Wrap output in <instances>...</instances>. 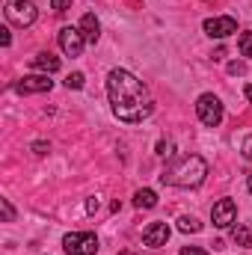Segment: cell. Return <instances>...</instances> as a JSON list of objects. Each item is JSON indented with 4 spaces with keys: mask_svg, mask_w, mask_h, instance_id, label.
<instances>
[{
    "mask_svg": "<svg viewBox=\"0 0 252 255\" xmlns=\"http://www.w3.org/2000/svg\"><path fill=\"white\" fill-rule=\"evenodd\" d=\"M107 95H110V104H113V113L127 122V125H136L142 119L151 116L154 104H151V95L148 89L142 86V80H136L130 71L125 68H113L107 74Z\"/></svg>",
    "mask_w": 252,
    "mask_h": 255,
    "instance_id": "obj_1",
    "label": "cell"
},
{
    "mask_svg": "<svg viewBox=\"0 0 252 255\" xmlns=\"http://www.w3.org/2000/svg\"><path fill=\"white\" fill-rule=\"evenodd\" d=\"M208 175V163L199 157V154H187V157H178L163 175L160 181L163 184H172V187H199Z\"/></svg>",
    "mask_w": 252,
    "mask_h": 255,
    "instance_id": "obj_2",
    "label": "cell"
},
{
    "mask_svg": "<svg viewBox=\"0 0 252 255\" xmlns=\"http://www.w3.org/2000/svg\"><path fill=\"white\" fill-rule=\"evenodd\" d=\"M3 12H6V21L15 27H30V24H36V15H39L30 0H9Z\"/></svg>",
    "mask_w": 252,
    "mask_h": 255,
    "instance_id": "obj_3",
    "label": "cell"
},
{
    "mask_svg": "<svg viewBox=\"0 0 252 255\" xmlns=\"http://www.w3.org/2000/svg\"><path fill=\"white\" fill-rule=\"evenodd\" d=\"M63 250L68 255H95L98 253V238L89 232H71L63 238Z\"/></svg>",
    "mask_w": 252,
    "mask_h": 255,
    "instance_id": "obj_4",
    "label": "cell"
},
{
    "mask_svg": "<svg viewBox=\"0 0 252 255\" xmlns=\"http://www.w3.org/2000/svg\"><path fill=\"white\" fill-rule=\"evenodd\" d=\"M196 113H199L202 125H208V128H217L220 122H223V104H220V98L211 95V92L199 95V101H196Z\"/></svg>",
    "mask_w": 252,
    "mask_h": 255,
    "instance_id": "obj_5",
    "label": "cell"
},
{
    "mask_svg": "<svg viewBox=\"0 0 252 255\" xmlns=\"http://www.w3.org/2000/svg\"><path fill=\"white\" fill-rule=\"evenodd\" d=\"M83 45H86V39H83L80 27H63V30H60V48H63V54H68V57H80Z\"/></svg>",
    "mask_w": 252,
    "mask_h": 255,
    "instance_id": "obj_6",
    "label": "cell"
},
{
    "mask_svg": "<svg viewBox=\"0 0 252 255\" xmlns=\"http://www.w3.org/2000/svg\"><path fill=\"white\" fill-rule=\"evenodd\" d=\"M205 33L214 36V39H226L232 33H238V21L232 15H217V18H208L205 21Z\"/></svg>",
    "mask_w": 252,
    "mask_h": 255,
    "instance_id": "obj_7",
    "label": "cell"
},
{
    "mask_svg": "<svg viewBox=\"0 0 252 255\" xmlns=\"http://www.w3.org/2000/svg\"><path fill=\"white\" fill-rule=\"evenodd\" d=\"M235 217H238V205H235L232 199H220V202L211 208V220H214L217 229H229V226L235 223Z\"/></svg>",
    "mask_w": 252,
    "mask_h": 255,
    "instance_id": "obj_8",
    "label": "cell"
},
{
    "mask_svg": "<svg viewBox=\"0 0 252 255\" xmlns=\"http://www.w3.org/2000/svg\"><path fill=\"white\" fill-rule=\"evenodd\" d=\"M51 86H54V80H51L48 74H27V77H21V80L15 83V89H18L21 95H33V92H51Z\"/></svg>",
    "mask_w": 252,
    "mask_h": 255,
    "instance_id": "obj_9",
    "label": "cell"
},
{
    "mask_svg": "<svg viewBox=\"0 0 252 255\" xmlns=\"http://www.w3.org/2000/svg\"><path fill=\"white\" fill-rule=\"evenodd\" d=\"M169 241V226L166 223H151L145 232H142V244L145 247H163Z\"/></svg>",
    "mask_w": 252,
    "mask_h": 255,
    "instance_id": "obj_10",
    "label": "cell"
},
{
    "mask_svg": "<svg viewBox=\"0 0 252 255\" xmlns=\"http://www.w3.org/2000/svg\"><path fill=\"white\" fill-rule=\"evenodd\" d=\"M80 33H83L86 42H98V36H101V24H98V18H95L92 12H86V15L80 18Z\"/></svg>",
    "mask_w": 252,
    "mask_h": 255,
    "instance_id": "obj_11",
    "label": "cell"
},
{
    "mask_svg": "<svg viewBox=\"0 0 252 255\" xmlns=\"http://www.w3.org/2000/svg\"><path fill=\"white\" fill-rule=\"evenodd\" d=\"M33 68H39L45 74H54V71H60V57H54V54H36L33 57Z\"/></svg>",
    "mask_w": 252,
    "mask_h": 255,
    "instance_id": "obj_12",
    "label": "cell"
},
{
    "mask_svg": "<svg viewBox=\"0 0 252 255\" xmlns=\"http://www.w3.org/2000/svg\"><path fill=\"white\" fill-rule=\"evenodd\" d=\"M133 205L148 211V208H154V205H157V193L148 190V187H142V190H136V196H133Z\"/></svg>",
    "mask_w": 252,
    "mask_h": 255,
    "instance_id": "obj_13",
    "label": "cell"
},
{
    "mask_svg": "<svg viewBox=\"0 0 252 255\" xmlns=\"http://www.w3.org/2000/svg\"><path fill=\"white\" fill-rule=\"evenodd\" d=\"M232 241H235L238 247H252V229L250 226H238V229L232 232Z\"/></svg>",
    "mask_w": 252,
    "mask_h": 255,
    "instance_id": "obj_14",
    "label": "cell"
},
{
    "mask_svg": "<svg viewBox=\"0 0 252 255\" xmlns=\"http://www.w3.org/2000/svg\"><path fill=\"white\" fill-rule=\"evenodd\" d=\"M178 229H181V232H202V223H199L196 217H181V220H178Z\"/></svg>",
    "mask_w": 252,
    "mask_h": 255,
    "instance_id": "obj_15",
    "label": "cell"
},
{
    "mask_svg": "<svg viewBox=\"0 0 252 255\" xmlns=\"http://www.w3.org/2000/svg\"><path fill=\"white\" fill-rule=\"evenodd\" d=\"M238 48H241V54H244V57H250V60H252V33H241Z\"/></svg>",
    "mask_w": 252,
    "mask_h": 255,
    "instance_id": "obj_16",
    "label": "cell"
},
{
    "mask_svg": "<svg viewBox=\"0 0 252 255\" xmlns=\"http://www.w3.org/2000/svg\"><path fill=\"white\" fill-rule=\"evenodd\" d=\"M65 86H68V89H80V86H83V74H80V71H74V74H68V80H65Z\"/></svg>",
    "mask_w": 252,
    "mask_h": 255,
    "instance_id": "obj_17",
    "label": "cell"
},
{
    "mask_svg": "<svg viewBox=\"0 0 252 255\" xmlns=\"http://www.w3.org/2000/svg\"><path fill=\"white\" fill-rule=\"evenodd\" d=\"M51 9L63 15V12H68V9H71V0H51Z\"/></svg>",
    "mask_w": 252,
    "mask_h": 255,
    "instance_id": "obj_18",
    "label": "cell"
},
{
    "mask_svg": "<svg viewBox=\"0 0 252 255\" xmlns=\"http://www.w3.org/2000/svg\"><path fill=\"white\" fill-rule=\"evenodd\" d=\"M0 205H3V220H6V223H12V220H15V211H12L9 199H0Z\"/></svg>",
    "mask_w": 252,
    "mask_h": 255,
    "instance_id": "obj_19",
    "label": "cell"
},
{
    "mask_svg": "<svg viewBox=\"0 0 252 255\" xmlns=\"http://www.w3.org/2000/svg\"><path fill=\"white\" fill-rule=\"evenodd\" d=\"M244 71H247L244 63H229V74H244Z\"/></svg>",
    "mask_w": 252,
    "mask_h": 255,
    "instance_id": "obj_20",
    "label": "cell"
},
{
    "mask_svg": "<svg viewBox=\"0 0 252 255\" xmlns=\"http://www.w3.org/2000/svg\"><path fill=\"white\" fill-rule=\"evenodd\" d=\"M181 255H208V253L199 250V247H181Z\"/></svg>",
    "mask_w": 252,
    "mask_h": 255,
    "instance_id": "obj_21",
    "label": "cell"
},
{
    "mask_svg": "<svg viewBox=\"0 0 252 255\" xmlns=\"http://www.w3.org/2000/svg\"><path fill=\"white\" fill-rule=\"evenodd\" d=\"M157 154H166V157H169V154H172V142H169V139L160 142V145H157Z\"/></svg>",
    "mask_w": 252,
    "mask_h": 255,
    "instance_id": "obj_22",
    "label": "cell"
},
{
    "mask_svg": "<svg viewBox=\"0 0 252 255\" xmlns=\"http://www.w3.org/2000/svg\"><path fill=\"white\" fill-rule=\"evenodd\" d=\"M86 211L95 214V211H98V199H89V202H86Z\"/></svg>",
    "mask_w": 252,
    "mask_h": 255,
    "instance_id": "obj_23",
    "label": "cell"
},
{
    "mask_svg": "<svg viewBox=\"0 0 252 255\" xmlns=\"http://www.w3.org/2000/svg\"><path fill=\"white\" fill-rule=\"evenodd\" d=\"M244 154H247V157L252 160V136L247 139V142H244Z\"/></svg>",
    "mask_w": 252,
    "mask_h": 255,
    "instance_id": "obj_24",
    "label": "cell"
},
{
    "mask_svg": "<svg viewBox=\"0 0 252 255\" xmlns=\"http://www.w3.org/2000/svg\"><path fill=\"white\" fill-rule=\"evenodd\" d=\"M0 33H3V36H0V42H3V45H9V42H12V36H9V30H6V27H3V30H0Z\"/></svg>",
    "mask_w": 252,
    "mask_h": 255,
    "instance_id": "obj_25",
    "label": "cell"
},
{
    "mask_svg": "<svg viewBox=\"0 0 252 255\" xmlns=\"http://www.w3.org/2000/svg\"><path fill=\"white\" fill-rule=\"evenodd\" d=\"M244 92H247V101L252 104V83H247V89H244Z\"/></svg>",
    "mask_w": 252,
    "mask_h": 255,
    "instance_id": "obj_26",
    "label": "cell"
},
{
    "mask_svg": "<svg viewBox=\"0 0 252 255\" xmlns=\"http://www.w3.org/2000/svg\"><path fill=\"white\" fill-rule=\"evenodd\" d=\"M247 190L252 193V175H250V178H247Z\"/></svg>",
    "mask_w": 252,
    "mask_h": 255,
    "instance_id": "obj_27",
    "label": "cell"
},
{
    "mask_svg": "<svg viewBox=\"0 0 252 255\" xmlns=\"http://www.w3.org/2000/svg\"><path fill=\"white\" fill-rule=\"evenodd\" d=\"M119 255H133V253H130V250H125V253H119Z\"/></svg>",
    "mask_w": 252,
    "mask_h": 255,
    "instance_id": "obj_28",
    "label": "cell"
}]
</instances>
